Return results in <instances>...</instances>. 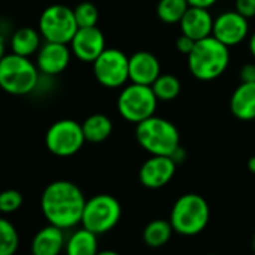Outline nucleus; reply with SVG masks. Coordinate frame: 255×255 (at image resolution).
I'll use <instances>...</instances> for the list:
<instances>
[{"label":"nucleus","mask_w":255,"mask_h":255,"mask_svg":"<svg viewBox=\"0 0 255 255\" xmlns=\"http://www.w3.org/2000/svg\"><path fill=\"white\" fill-rule=\"evenodd\" d=\"M86 201L81 189L75 183L56 180L44 189L41 210L51 225L68 230L81 224Z\"/></svg>","instance_id":"1"},{"label":"nucleus","mask_w":255,"mask_h":255,"mask_svg":"<svg viewBox=\"0 0 255 255\" xmlns=\"http://www.w3.org/2000/svg\"><path fill=\"white\" fill-rule=\"evenodd\" d=\"M230 63V50L215 36L197 41L188 54V68L200 81H212L221 77Z\"/></svg>","instance_id":"2"},{"label":"nucleus","mask_w":255,"mask_h":255,"mask_svg":"<svg viewBox=\"0 0 255 255\" xmlns=\"http://www.w3.org/2000/svg\"><path fill=\"white\" fill-rule=\"evenodd\" d=\"M135 137L138 144L150 155L171 156L180 146V134L176 125L164 117L152 116L135 128Z\"/></svg>","instance_id":"3"},{"label":"nucleus","mask_w":255,"mask_h":255,"mask_svg":"<svg viewBox=\"0 0 255 255\" xmlns=\"http://www.w3.org/2000/svg\"><path fill=\"white\" fill-rule=\"evenodd\" d=\"M209 218L210 209L207 201L198 194H185L173 204L170 222L176 233L197 236L207 227Z\"/></svg>","instance_id":"4"},{"label":"nucleus","mask_w":255,"mask_h":255,"mask_svg":"<svg viewBox=\"0 0 255 255\" xmlns=\"http://www.w3.org/2000/svg\"><path fill=\"white\" fill-rule=\"evenodd\" d=\"M39 69L29 57L9 53L0 60V87L11 95H27L38 86Z\"/></svg>","instance_id":"5"},{"label":"nucleus","mask_w":255,"mask_h":255,"mask_svg":"<svg viewBox=\"0 0 255 255\" xmlns=\"http://www.w3.org/2000/svg\"><path fill=\"white\" fill-rule=\"evenodd\" d=\"M158 105V98L152 86L129 84L126 86L117 99L119 114L131 123H140L155 114Z\"/></svg>","instance_id":"6"},{"label":"nucleus","mask_w":255,"mask_h":255,"mask_svg":"<svg viewBox=\"0 0 255 255\" xmlns=\"http://www.w3.org/2000/svg\"><path fill=\"white\" fill-rule=\"evenodd\" d=\"M122 218L120 203L108 194H99L86 201L81 224L95 234H104L113 230Z\"/></svg>","instance_id":"7"},{"label":"nucleus","mask_w":255,"mask_h":255,"mask_svg":"<svg viewBox=\"0 0 255 255\" xmlns=\"http://www.w3.org/2000/svg\"><path fill=\"white\" fill-rule=\"evenodd\" d=\"M39 32L48 42L71 44L78 30L74 9L65 5H51L39 17Z\"/></svg>","instance_id":"8"},{"label":"nucleus","mask_w":255,"mask_h":255,"mask_svg":"<svg viewBox=\"0 0 255 255\" xmlns=\"http://www.w3.org/2000/svg\"><path fill=\"white\" fill-rule=\"evenodd\" d=\"M86 141L81 123L72 119H62L54 122L45 134L47 149L60 158H68L80 152Z\"/></svg>","instance_id":"9"},{"label":"nucleus","mask_w":255,"mask_h":255,"mask_svg":"<svg viewBox=\"0 0 255 255\" xmlns=\"http://www.w3.org/2000/svg\"><path fill=\"white\" fill-rule=\"evenodd\" d=\"M93 74L101 86L119 89L129 80V57L122 50L105 48L93 62Z\"/></svg>","instance_id":"10"},{"label":"nucleus","mask_w":255,"mask_h":255,"mask_svg":"<svg viewBox=\"0 0 255 255\" xmlns=\"http://www.w3.org/2000/svg\"><path fill=\"white\" fill-rule=\"evenodd\" d=\"M248 33H249L248 18L240 15L237 11L222 12L213 21L212 36H215L219 42H222L227 47H234L240 44L242 41L246 39Z\"/></svg>","instance_id":"11"},{"label":"nucleus","mask_w":255,"mask_h":255,"mask_svg":"<svg viewBox=\"0 0 255 255\" xmlns=\"http://www.w3.org/2000/svg\"><path fill=\"white\" fill-rule=\"evenodd\" d=\"M177 164L170 156L152 155L140 168V183L149 189H159L171 182Z\"/></svg>","instance_id":"12"},{"label":"nucleus","mask_w":255,"mask_h":255,"mask_svg":"<svg viewBox=\"0 0 255 255\" xmlns=\"http://www.w3.org/2000/svg\"><path fill=\"white\" fill-rule=\"evenodd\" d=\"M104 33L95 27H78L71 41V51L81 62H95L105 50Z\"/></svg>","instance_id":"13"},{"label":"nucleus","mask_w":255,"mask_h":255,"mask_svg":"<svg viewBox=\"0 0 255 255\" xmlns=\"http://www.w3.org/2000/svg\"><path fill=\"white\" fill-rule=\"evenodd\" d=\"M71 62V48L68 44L48 42L39 48L36 66L45 75H59L62 74Z\"/></svg>","instance_id":"14"},{"label":"nucleus","mask_w":255,"mask_h":255,"mask_svg":"<svg viewBox=\"0 0 255 255\" xmlns=\"http://www.w3.org/2000/svg\"><path fill=\"white\" fill-rule=\"evenodd\" d=\"M161 75L158 57L149 51H137L129 57V80L135 84L152 86Z\"/></svg>","instance_id":"15"},{"label":"nucleus","mask_w":255,"mask_h":255,"mask_svg":"<svg viewBox=\"0 0 255 255\" xmlns=\"http://www.w3.org/2000/svg\"><path fill=\"white\" fill-rule=\"evenodd\" d=\"M213 18L206 8L189 6L183 18L180 20V30L183 35L192 38L195 42L207 36H212L213 32Z\"/></svg>","instance_id":"16"},{"label":"nucleus","mask_w":255,"mask_h":255,"mask_svg":"<svg viewBox=\"0 0 255 255\" xmlns=\"http://www.w3.org/2000/svg\"><path fill=\"white\" fill-rule=\"evenodd\" d=\"M65 245L63 228L50 224L35 234L30 251L32 255H59L65 249Z\"/></svg>","instance_id":"17"},{"label":"nucleus","mask_w":255,"mask_h":255,"mask_svg":"<svg viewBox=\"0 0 255 255\" xmlns=\"http://www.w3.org/2000/svg\"><path fill=\"white\" fill-rule=\"evenodd\" d=\"M230 110L239 120L255 119V83H242L231 95Z\"/></svg>","instance_id":"18"},{"label":"nucleus","mask_w":255,"mask_h":255,"mask_svg":"<svg viewBox=\"0 0 255 255\" xmlns=\"http://www.w3.org/2000/svg\"><path fill=\"white\" fill-rule=\"evenodd\" d=\"M98 234L83 227L69 236L65 245V251L66 255H98Z\"/></svg>","instance_id":"19"},{"label":"nucleus","mask_w":255,"mask_h":255,"mask_svg":"<svg viewBox=\"0 0 255 255\" xmlns=\"http://www.w3.org/2000/svg\"><path fill=\"white\" fill-rule=\"evenodd\" d=\"M41 32L32 27H20L11 38V50L15 54L30 57L41 48Z\"/></svg>","instance_id":"20"},{"label":"nucleus","mask_w":255,"mask_h":255,"mask_svg":"<svg viewBox=\"0 0 255 255\" xmlns=\"http://www.w3.org/2000/svg\"><path fill=\"white\" fill-rule=\"evenodd\" d=\"M81 126L86 141L89 143H102L113 132V122L105 114H92L81 123Z\"/></svg>","instance_id":"21"},{"label":"nucleus","mask_w":255,"mask_h":255,"mask_svg":"<svg viewBox=\"0 0 255 255\" xmlns=\"http://www.w3.org/2000/svg\"><path fill=\"white\" fill-rule=\"evenodd\" d=\"M173 225L165 219H155L149 222L143 231V240L149 248H161L168 243L173 236Z\"/></svg>","instance_id":"22"},{"label":"nucleus","mask_w":255,"mask_h":255,"mask_svg":"<svg viewBox=\"0 0 255 255\" xmlns=\"http://www.w3.org/2000/svg\"><path fill=\"white\" fill-rule=\"evenodd\" d=\"M189 8L188 0H159L156 14L158 18L167 24L180 23Z\"/></svg>","instance_id":"23"},{"label":"nucleus","mask_w":255,"mask_h":255,"mask_svg":"<svg viewBox=\"0 0 255 255\" xmlns=\"http://www.w3.org/2000/svg\"><path fill=\"white\" fill-rule=\"evenodd\" d=\"M158 101H173L180 95L182 84L177 77L171 74H161L152 84Z\"/></svg>","instance_id":"24"},{"label":"nucleus","mask_w":255,"mask_h":255,"mask_svg":"<svg viewBox=\"0 0 255 255\" xmlns=\"http://www.w3.org/2000/svg\"><path fill=\"white\" fill-rule=\"evenodd\" d=\"M20 245V236L12 222L0 218V255H14Z\"/></svg>","instance_id":"25"},{"label":"nucleus","mask_w":255,"mask_h":255,"mask_svg":"<svg viewBox=\"0 0 255 255\" xmlns=\"http://www.w3.org/2000/svg\"><path fill=\"white\" fill-rule=\"evenodd\" d=\"M74 15L78 27H95L99 20L98 8L90 2H83L74 9Z\"/></svg>","instance_id":"26"},{"label":"nucleus","mask_w":255,"mask_h":255,"mask_svg":"<svg viewBox=\"0 0 255 255\" xmlns=\"http://www.w3.org/2000/svg\"><path fill=\"white\" fill-rule=\"evenodd\" d=\"M23 206V195L17 189L0 192V213H14Z\"/></svg>","instance_id":"27"},{"label":"nucleus","mask_w":255,"mask_h":255,"mask_svg":"<svg viewBox=\"0 0 255 255\" xmlns=\"http://www.w3.org/2000/svg\"><path fill=\"white\" fill-rule=\"evenodd\" d=\"M236 11L248 20L255 17V0H236Z\"/></svg>","instance_id":"28"},{"label":"nucleus","mask_w":255,"mask_h":255,"mask_svg":"<svg viewBox=\"0 0 255 255\" xmlns=\"http://www.w3.org/2000/svg\"><path fill=\"white\" fill-rule=\"evenodd\" d=\"M194 45H195V41L192 39V38H189V36H186V35H180L179 38H177V41H176V48H177V51L180 53V54H189L192 50H194Z\"/></svg>","instance_id":"29"},{"label":"nucleus","mask_w":255,"mask_h":255,"mask_svg":"<svg viewBox=\"0 0 255 255\" xmlns=\"http://www.w3.org/2000/svg\"><path fill=\"white\" fill-rule=\"evenodd\" d=\"M240 80L242 83H255V65L248 63L240 69Z\"/></svg>","instance_id":"30"},{"label":"nucleus","mask_w":255,"mask_h":255,"mask_svg":"<svg viewBox=\"0 0 255 255\" xmlns=\"http://www.w3.org/2000/svg\"><path fill=\"white\" fill-rule=\"evenodd\" d=\"M218 0H188L189 6H197V8H206L209 9L210 6H213Z\"/></svg>","instance_id":"31"},{"label":"nucleus","mask_w":255,"mask_h":255,"mask_svg":"<svg viewBox=\"0 0 255 255\" xmlns=\"http://www.w3.org/2000/svg\"><path fill=\"white\" fill-rule=\"evenodd\" d=\"M177 165L179 164H182V162H185V159H186V152H185V149L182 147V146H179L173 153H171V156H170Z\"/></svg>","instance_id":"32"},{"label":"nucleus","mask_w":255,"mask_h":255,"mask_svg":"<svg viewBox=\"0 0 255 255\" xmlns=\"http://www.w3.org/2000/svg\"><path fill=\"white\" fill-rule=\"evenodd\" d=\"M249 51H251V54H252L254 59H255V32H254V35L249 38Z\"/></svg>","instance_id":"33"},{"label":"nucleus","mask_w":255,"mask_h":255,"mask_svg":"<svg viewBox=\"0 0 255 255\" xmlns=\"http://www.w3.org/2000/svg\"><path fill=\"white\" fill-rule=\"evenodd\" d=\"M248 170H249L252 174H255V155L249 158V161H248Z\"/></svg>","instance_id":"34"},{"label":"nucleus","mask_w":255,"mask_h":255,"mask_svg":"<svg viewBox=\"0 0 255 255\" xmlns=\"http://www.w3.org/2000/svg\"><path fill=\"white\" fill-rule=\"evenodd\" d=\"M3 57H5V41L2 36H0V60H2Z\"/></svg>","instance_id":"35"},{"label":"nucleus","mask_w":255,"mask_h":255,"mask_svg":"<svg viewBox=\"0 0 255 255\" xmlns=\"http://www.w3.org/2000/svg\"><path fill=\"white\" fill-rule=\"evenodd\" d=\"M98 255H120V254L116 251H99Z\"/></svg>","instance_id":"36"},{"label":"nucleus","mask_w":255,"mask_h":255,"mask_svg":"<svg viewBox=\"0 0 255 255\" xmlns=\"http://www.w3.org/2000/svg\"><path fill=\"white\" fill-rule=\"evenodd\" d=\"M252 249L255 252V233H254V237H252Z\"/></svg>","instance_id":"37"},{"label":"nucleus","mask_w":255,"mask_h":255,"mask_svg":"<svg viewBox=\"0 0 255 255\" xmlns=\"http://www.w3.org/2000/svg\"><path fill=\"white\" fill-rule=\"evenodd\" d=\"M210 255H215V254H210Z\"/></svg>","instance_id":"38"}]
</instances>
